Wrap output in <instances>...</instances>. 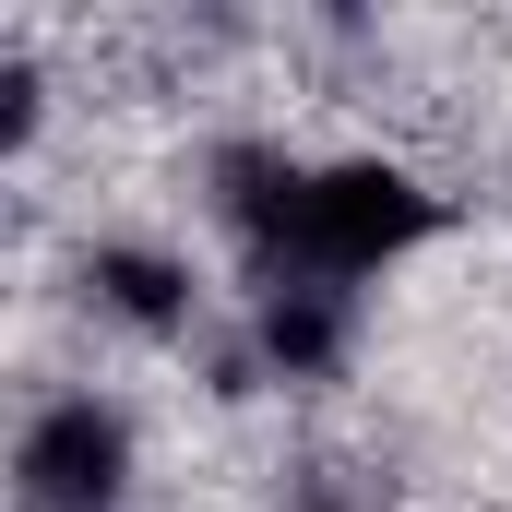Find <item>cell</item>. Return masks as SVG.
I'll use <instances>...</instances> for the list:
<instances>
[{
    "mask_svg": "<svg viewBox=\"0 0 512 512\" xmlns=\"http://www.w3.org/2000/svg\"><path fill=\"white\" fill-rule=\"evenodd\" d=\"M215 227L239 239L262 286H322V298H358L370 274H393L405 251L441 239V203L382 167V155H286V143H227L215 155Z\"/></svg>",
    "mask_w": 512,
    "mask_h": 512,
    "instance_id": "1",
    "label": "cell"
},
{
    "mask_svg": "<svg viewBox=\"0 0 512 512\" xmlns=\"http://www.w3.org/2000/svg\"><path fill=\"white\" fill-rule=\"evenodd\" d=\"M12 512H131V417L108 393H48L12 429Z\"/></svg>",
    "mask_w": 512,
    "mask_h": 512,
    "instance_id": "2",
    "label": "cell"
},
{
    "mask_svg": "<svg viewBox=\"0 0 512 512\" xmlns=\"http://www.w3.org/2000/svg\"><path fill=\"white\" fill-rule=\"evenodd\" d=\"M96 298L120 310V322H143V334H179L191 322V274L155 251H96Z\"/></svg>",
    "mask_w": 512,
    "mask_h": 512,
    "instance_id": "3",
    "label": "cell"
},
{
    "mask_svg": "<svg viewBox=\"0 0 512 512\" xmlns=\"http://www.w3.org/2000/svg\"><path fill=\"white\" fill-rule=\"evenodd\" d=\"M24 143H36V60L12 48L0 60V155H24Z\"/></svg>",
    "mask_w": 512,
    "mask_h": 512,
    "instance_id": "4",
    "label": "cell"
}]
</instances>
